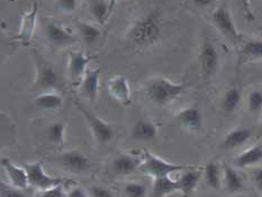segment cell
Here are the masks:
<instances>
[{
	"label": "cell",
	"instance_id": "1f68e13d",
	"mask_svg": "<svg viewBox=\"0 0 262 197\" xmlns=\"http://www.w3.org/2000/svg\"><path fill=\"white\" fill-rule=\"evenodd\" d=\"M248 107L251 113H258L262 110V92L254 90L249 95Z\"/></svg>",
	"mask_w": 262,
	"mask_h": 197
},
{
	"label": "cell",
	"instance_id": "b9f144b4",
	"mask_svg": "<svg viewBox=\"0 0 262 197\" xmlns=\"http://www.w3.org/2000/svg\"><path fill=\"white\" fill-rule=\"evenodd\" d=\"M258 30H259L260 32H262V24H261V25L258 27Z\"/></svg>",
	"mask_w": 262,
	"mask_h": 197
},
{
	"label": "cell",
	"instance_id": "9c48e42d",
	"mask_svg": "<svg viewBox=\"0 0 262 197\" xmlns=\"http://www.w3.org/2000/svg\"><path fill=\"white\" fill-rule=\"evenodd\" d=\"M23 167L25 168V170L27 172L28 183H30V185H32L33 187H36L39 190L48 189L51 187H54V186L63 184V179L49 176V174L45 172L42 163L39 161L24 163Z\"/></svg>",
	"mask_w": 262,
	"mask_h": 197
},
{
	"label": "cell",
	"instance_id": "836d02e7",
	"mask_svg": "<svg viewBox=\"0 0 262 197\" xmlns=\"http://www.w3.org/2000/svg\"><path fill=\"white\" fill-rule=\"evenodd\" d=\"M36 197H66V194L62 185H58L48 189L39 190L36 194Z\"/></svg>",
	"mask_w": 262,
	"mask_h": 197
},
{
	"label": "cell",
	"instance_id": "5b68a950",
	"mask_svg": "<svg viewBox=\"0 0 262 197\" xmlns=\"http://www.w3.org/2000/svg\"><path fill=\"white\" fill-rule=\"evenodd\" d=\"M42 26L48 42L56 49L67 48L77 42L76 36H73L64 26L49 18V17H45L44 19H42Z\"/></svg>",
	"mask_w": 262,
	"mask_h": 197
},
{
	"label": "cell",
	"instance_id": "484cf974",
	"mask_svg": "<svg viewBox=\"0 0 262 197\" xmlns=\"http://www.w3.org/2000/svg\"><path fill=\"white\" fill-rule=\"evenodd\" d=\"M76 26L78 28L79 35H80L81 39L84 42V44L91 47L94 45L98 38L100 37V30L95 25H91L87 21L82 20H76Z\"/></svg>",
	"mask_w": 262,
	"mask_h": 197
},
{
	"label": "cell",
	"instance_id": "603a6c76",
	"mask_svg": "<svg viewBox=\"0 0 262 197\" xmlns=\"http://www.w3.org/2000/svg\"><path fill=\"white\" fill-rule=\"evenodd\" d=\"M223 174L224 186L229 193H237V191H241L243 189V179L234 168L225 163L223 166Z\"/></svg>",
	"mask_w": 262,
	"mask_h": 197
},
{
	"label": "cell",
	"instance_id": "4316f807",
	"mask_svg": "<svg viewBox=\"0 0 262 197\" xmlns=\"http://www.w3.org/2000/svg\"><path fill=\"white\" fill-rule=\"evenodd\" d=\"M260 161H262V146L257 144L238 156L235 159V165L240 168H246Z\"/></svg>",
	"mask_w": 262,
	"mask_h": 197
},
{
	"label": "cell",
	"instance_id": "30bf717a",
	"mask_svg": "<svg viewBox=\"0 0 262 197\" xmlns=\"http://www.w3.org/2000/svg\"><path fill=\"white\" fill-rule=\"evenodd\" d=\"M37 14H38V3L34 2L32 9L28 11V13L23 15L19 32L17 35L11 37V41L19 42L21 44H25V45L32 41L34 32H35Z\"/></svg>",
	"mask_w": 262,
	"mask_h": 197
},
{
	"label": "cell",
	"instance_id": "7a4b0ae2",
	"mask_svg": "<svg viewBox=\"0 0 262 197\" xmlns=\"http://www.w3.org/2000/svg\"><path fill=\"white\" fill-rule=\"evenodd\" d=\"M187 82H172L166 78H156L147 83L145 95L153 104L158 106H167L186 92Z\"/></svg>",
	"mask_w": 262,
	"mask_h": 197
},
{
	"label": "cell",
	"instance_id": "ba28073f",
	"mask_svg": "<svg viewBox=\"0 0 262 197\" xmlns=\"http://www.w3.org/2000/svg\"><path fill=\"white\" fill-rule=\"evenodd\" d=\"M199 64H201V71L204 80H208L212 78L215 72L217 71L220 65V54L217 49L212 41L208 38L201 45V50H199L198 55Z\"/></svg>",
	"mask_w": 262,
	"mask_h": 197
},
{
	"label": "cell",
	"instance_id": "ee69618b",
	"mask_svg": "<svg viewBox=\"0 0 262 197\" xmlns=\"http://www.w3.org/2000/svg\"><path fill=\"white\" fill-rule=\"evenodd\" d=\"M8 2H11V3H13V2H15V0H8Z\"/></svg>",
	"mask_w": 262,
	"mask_h": 197
},
{
	"label": "cell",
	"instance_id": "8d00e7d4",
	"mask_svg": "<svg viewBox=\"0 0 262 197\" xmlns=\"http://www.w3.org/2000/svg\"><path fill=\"white\" fill-rule=\"evenodd\" d=\"M89 193L91 197H116L110 189L101 187V186H93L89 188Z\"/></svg>",
	"mask_w": 262,
	"mask_h": 197
},
{
	"label": "cell",
	"instance_id": "83f0119b",
	"mask_svg": "<svg viewBox=\"0 0 262 197\" xmlns=\"http://www.w3.org/2000/svg\"><path fill=\"white\" fill-rule=\"evenodd\" d=\"M204 176L209 187L220 190L222 188L221 169L216 162H209L205 166Z\"/></svg>",
	"mask_w": 262,
	"mask_h": 197
},
{
	"label": "cell",
	"instance_id": "ffe728a7",
	"mask_svg": "<svg viewBox=\"0 0 262 197\" xmlns=\"http://www.w3.org/2000/svg\"><path fill=\"white\" fill-rule=\"evenodd\" d=\"M177 190H179L178 180H172L169 176L157 177L153 182L151 197H166Z\"/></svg>",
	"mask_w": 262,
	"mask_h": 197
},
{
	"label": "cell",
	"instance_id": "74e56055",
	"mask_svg": "<svg viewBox=\"0 0 262 197\" xmlns=\"http://www.w3.org/2000/svg\"><path fill=\"white\" fill-rule=\"evenodd\" d=\"M252 179L255 187H257L260 191H262V168L255 169L252 173Z\"/></svg>",
	"mask_w": 262,
	"mask_h": 197
},
{
	"label": "cell",
	"instance_id": "e575fe53",
	"mask_svg": "<svg viewBox=\"0 0 262 197\" xmlns=\"http://www.w3.org/2000/svg\"><path fill=\"white\" fill-rule=\"evenodd\" d=\"M2 197H27L24 191L16 187L2 185Z\"/></svg>",
	"mask_w": 262,
	"mask_h": 197
},
{
	"label": "cell",
	"instance_id": "8fae6325",
	"mask_svg": "<svg viewBox=\"0 0 262 197\" xmlns=\"http://www.w3.org/2000/svg\"><path fill=\"white\" fill-rule=\"evenodd\" d=\"M108 93L119 104L127 106L132 103L130 99V88L127 79L124 76H115L111 78L107 83Z\"/></svg>",
	"mask_w": 262,
	"mask_h": 197
},
{
	"label": "cell",
	"instance_id": "4fadbf2b",
	"mask_svg": "<svg viewBox=\"0 0 262 197\" xmlns=\"http://www.w3.org/2000/svg\"><path fill=\"white\" fill-rule=\"evenodd\" d=\"M90 60L91 58L84 54L82 51H70L68 71H69V76L72 81L77 82L86 75Z\"/></svg>",
	"mask_w": 262,
	"mask_h": 197
},
{
	"label": "cell",
	"instance_id": "7402d4cb",
	"mask_svg": "<svg viewBox=\"0 0 262 197\" xmlns=\"http://www.w3.org/2000/svg\"><path fill=\"white\" fill-rule=\"evenodd\" d=\"M140 163L138 159L135 158L127 156V155H122L118 156L115 160L113 161V169L117 174H121V176H126V174H130L134 172L136 169L140 167Z\"/></svg>",
	"mask_w": 262,
	"mask_h": 197
},
{
	"label": "cell",
	"instance_id": "5bb4252c",
	"mask_svg": "<svg viewBox=\"0 0 262 197\" xmlns=\"http://www.w3.org/2000/svg\"><path fill=\"white\" fill-rule=\"evenodd\" d=\"M2 166L6 173L8 174V177L14 187L19 189H25L27 187V185L30 183H28L27 172L24 167H18L14 165L8 158H3Z\"/></svg>",
	"mask_w": 262,
	"mask_h": 197
},
{
	"label": "cell",
	"instance_id": "60d3db41",
	"mask_svg": "<svg viewBox=\"0 0 262 197\" xmlns=\"http://www.w3.org/2000/svg\"><path fill=\"white\" fill-rule=\"evenodd\" d=\"M118 0H110V4H111V14L114 11V9H115V6L117 4Z\"/></svg>",
	"mask_w": 262,
	"mask_h": 197
},
{
	"label": "cell",
	"instance_id": "277c9868",
	"mask_svg": "<svg viewBox=\"0 0 262 197\" xmlns=\"http://www.w3.org/2000/svg\"><path fill=\"white\" fill-rule=\"evenodd\" d=\"M191 166H184V165H176V163L168 162L166 160L161 159L151 152L145 151L143 161L140 163L139 169L146 174H150L152 177H163L169 176L170 173L176 171H185L188 169H191Z\"/></svg>",
	"mask_w": 262,
	"mask_h": 197
},
{
	"label": "cell",
	"instance_id": "2e32d148",
	"mask_svg": "<svg viewBox=\"0 0 262 197\" xmlns=\"http://www.w3.org/2000/svg\"><path fill=\"white\" fill-rule=\"evenodd\" d=\"M100 80V70L99 69H88L86 75L83 76L81 82V93L84 97L89 99L90 103H95L98 96Z\"/></svg>",
	"mask_w": 262,
	"mask_h": 197
},
{
	"label": "cell",
	"instance_id": "3957f363",
	"mask_svg": "<svg viewBox=\"0 0 262 197\" xmlns=\"http://www.w3.org/2000/svg\"><path fill=\"white\" fill-rule=\"evenodd\" d=\"M35 62V79L33 83V92L39 94L51 93V90H59L61 87L60 77L54 67L45 61L36 51H33Z\"/></svg>",
	"mask_w": 262,
	"mask_h": 197
},
{
	"label": "cell",
	"instance_id": "7c38bea8",
	"mask_svg": "<svg viewBox=\"0 0 262 197\" xmlns=\"http://www.w3.org/2000/svg\"><path fill=\"white\" fill-rule=\"evenodd\" d=\"M59 162L67 170L73 173H81L87 171L91 163L88 158L79 151H68L58 158Z\"/></svg>",
	"mask_w": 262,
	"mask_h": 197
},
{
	"label": "cell",
	"instance_id": "6da1fadb",
	"mask_svg": "<svg viewBox=\"0 0 262 197\" xmlns=\"http://www.w3.org/2000/svg\"><path fill=\"white\" fill-rule=\"evenodd\" d=\"M162 11L153 8L133 21L127 31V43L134 49H147L162 36Z\"/></svg>",
	"mask_w": 262,
	"mask_h": 197
},
{
	"label": "cell",
	"instance_id": "44dd1931",
	"mask_svg": "<svg viewBox=\"0 0 262 197\" xmlns=\"http://www.w3.org/2000/svg\"><path fill=\"white\" fill-rule=\"evenodd\" d=\"M252 132L250 128L247 127H237L232 129L231 132L226 134V137L222 143L224 149H234L248 142L249 139L251 138Z\"/></svg>",
	"mask_w": 262,
	"mask_h": 197
},
{
	"label": "cell",
	"instance_id": "4dcf8cb0",
	"mask_svg": "<svg viewBox=\"0 0 262 197\" xmlns=\"http://www.w3.org/2000/svg\"><path fill=\"white\" fill-rule=\"evenodd\" d=\"M125 195L127 197H145L146 186L141 183H127L124 187Z\"/></svg>",
	"mask_w": 262,
	"mask_h": 197
},
{
	"label": "cell",
	"instance_id": "d4e9b609",
	"mask_svg": "<svg viewBox=\"0 0 262 197\" xmlns=\"http://www.w3.org/2000/svg\"><path fill=\"white\" fill-rule=\"evenodd\" d=\"M89 10L94 18L98 21L100 25H105V23L112 15L110 0H90Z\"/></svg>",
	"mask_w": 262,
	"mask_h": 197
},
{
	"label": "cell",
	"instance_id": "f35d334b",
	"mask_svg": "<svg viewBox=\"0 0 262 197\" xmlns=\"http://www.w3.org/2000/svg\"><path fill=\"white\" fill-rule=\"evenodd\" d=\"M68 197H88V196L86 194V191H84L82 188L77 187V188H73L70 191V194L68 195Z\"/></svg>",
	"mask_w": 262,
	"mask_h": 197
},
{
	"label": "cell",
	"instance_id": "d6a6232c",
	"mask_svg": "<svg viewBox=\"0 0 262 197\" xmlns=\"http://www.w3.org/2000/svg\"><path fill=\"white\" fill-rule=\"evenodd\" d=\"M77 5V0H55V8L67 14L75 11Z\"/></svg>",
	"mask_w": 262,
	"mask_h": 197
},
{
	"label": "cell",
	"instance_id": "ac0fdd59",
	"mask_svg": "<svg viewBox=\"0 0 262 197\" xmlns=\"http://www.w3.org/2000/svg\"><path fill=\"white\" fill-rule=\"evenodd\" d=\"M262 59V41L251 39L243 44L237 55V65L241 67L253 60Z\"/></svg>",
	"mask_w": 262,
	"mask_h": 197
},
{
	"label": "cell",
	"instance_id": "e0dca14e",
	"mask_svg": "<svg viewBox=\"0 0 262 197\" xmlns=\"http://www.w3.org/2000/svg\"><path fill=\"white\" fill-rule=\"evenodd\" d=\"M202 177V171L197 170L196 168L188 169L182 172L178 179L179 190L181 191L182 197H191L193 190L196 189L199 180Z\"/></svg>",
	"mask_w": 262,
	"mask_h": 197
},
{
	"label": "cell",
	"instance_id": "7bdbcfd3",
	"mask_svg": "<svg viewBox=\"0 0 262 197\" xmlns=\"http://www.w3.org/2000/svg\"><path fill=\"white\" fill-rule=\"evenodd\" d=\"M261 132H262V120H261Z\"/></svg>",
	"mask_w": 262,
	"mask_h": 197
},
{
	"label": "cell",
	"instance_id": "ab89813d",
	"mask_svg": "<svg viewBox=\"0 0 262 197\" xmlns=\"http://www.w3.org/2000/svg\"><path fill=\"white\" fill-rule=\"evenodd\" d=\"M192 2L197 6V7L205 8L212 5L214 3V0H192Z\"/></svg>",
	"mask_w": 262,
	"mask_h": 197
},
{
	"label": "cell",
	"instance_id": "52a82bcc",
	"mask_svg": "<svg viewBox=\"0 0 262 197\" xmlns=\"http://www.w3.org/2000/svg\"><path fill=\"white\" fill-rule=\"evenodd\" d=\"M76 105L78 107V110L81 112L84 120L87 121L90 127V131L93 133L96 141H98L101 144L108 143L110 141H112V139L114 138V128L112 127L111 124H108L104 120H101L100 117L93 114V113L88 111L86 108V106H83L80 101L76 100Z\"/></svg>",
	"mask_w": 262,
	"mask_h": 197
},
{
	"label": "cell",
	"instance_id": "8992f818",
	"mask_svg": "<svg viewBox=\"0 0 262 197\" xmlns=\"http://www.w3.org/2000/svg\"><path fill=\"white\" fill-rule=\"evenodd\" d=\"M210 18H212L213 24L216 26V28H217L227 39H230V41L234 44L242 42V34L237 31L234 21H233L230 10L225 4L220 5L219 7L214 10V13L212 14Z\"/></svg>",
	"mask_w": 262,
	"mask_h": 197
},
{
	"label": "cell",
	"instance_id": "f546056e",
	"mask_svg": "<svg viewBox=\"0 0 262 197\" xmlns=\"http://www.w3.org/2000/svg\"><path fill=\"white\" fill-rule=\"evenodd\" d=\"M66 135V125L61 122L53 123L52 125H50L48 128V138L50 139L51 142L55 144H62L64 141Z\"/></svg>",
	"mask_w": 262,
	"mask_h": 197
},
{
	"label": "cell",
	"instance_id": "9a60e30c",
	"mask_svg": "<svg viewBox=\"0 0 262 197\" xmlns=\"http://www.w3.org/2000/svg\"><path fill=\"white\" fill-rule=\"evenodd\" d=\"M177 118L185 128L189 131H198L203 125V116L198 107H186L177 114Z\"/></svg>",
	"mask_w": 262,
	"mask_h": 197
},
{
	"label": "cell",
	"instance_id": "f1b7e54d",
	"mask_svg": "<svg viewBox=\"0 0 262 197\" xmlns=\"http://www.w3.org/2000/svg\"><path fill=\"white\" fill-rule=\"evenodd\" d=\"M242 100V94L237 88L233 87L227 89L225 93L223 101H222V107L225 113H233L237 110L238 105L241 104Z\"/></svg>",
	"mask_w": 262,
	"mask_h": 197
},
{
	"label": "cell",
	"instance_id": "d590c367",
	"mask_svg": "<svg viewBox=\"0 0 262 197\" xmlns=\"http://www.w3.org/2000/svg\"><path fill=\"white\" fill-rule=\"evenodd\" d=\"M238 5L243 11V15L248 21H252L254 19V14L251 8V0H237Z\"/></svg>",
	"mask_w": 262,
	"mask_h": 197
},
{
	"label": "cell",
	"instance_id": "cb8c5ba5",
	"mask_svg": "<svg viewBox=\"0 0 262 197\" xmlns=\"http://www.w3.org/2000/svg\"><path fill=\"white\" fill-rule=\"evenodd\" d=\"M63 104V98L62 96L55 93H43L39 94L34 100V105H35L38 110L44 111H54L58 110Z\"/></svg>",
	"mask_w": 262,
	"mask_h": 197
},
{
	"label": "cell",
	"instance_id": "d6986e66",
	"mask_svg": "<svg viewBox=\"0 0 262 197\" xmlns=\"http://www.w3.org/2000/svg\"><path fill=\"white\" fill-rule=\"evenodd\" d=\"M157 125L150 120H147V118H139L132 128V138L139 141H150L157 138Z\"/></svg>",
	"mask_w": 262,
	"mask_h": 197
}]
</instances>
